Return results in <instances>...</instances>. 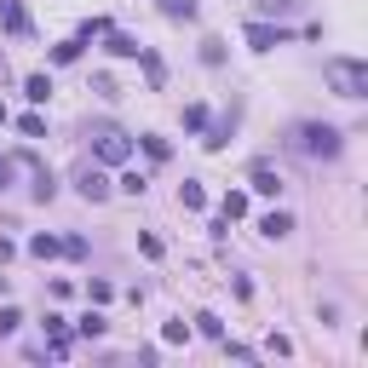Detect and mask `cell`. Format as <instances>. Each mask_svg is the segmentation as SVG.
Wrapping results in <instances>:
<instances>
[{
  "label": "cell",
  "mask_w": 368,
  "mask_h": 368,
  "mask_svg": "<svg viewBox=\"0 0 368 368\" xmlns=\"http://www.w3.org/2000/svg\"><path fill=\"white\" fill-rule=\"evenodd\" d=\"M328 86L340 98H368V64L357 58H328Z\"/></svg>",
  "instance_id": "cell-1"
},
{
  "label": "cell",
  "mask_w": 368,
  "mask_h": 368,
  "mask_svg": "<svg viewBox=\"0 0 368 368\" xmlns=\"http://www.w3.org/2000/svg\"><path fill=\"white\" fill-rule=\"evenodd\" d=\"M294 138H299V150H305V156H322V161H334V156H340V127L305 121V127H299Z\"/></svg>",
  "instance_id": "cell-2"
},
{
  "label": "cell",
  "mask_w": 368,
  "mask_h": 368,
  "mask_svg": "<svg viewBox=\"0 0 368 368\" xmlns=\"http://www.w3.org/2000/svg\"><path fill=\"white\" fill-rule=\"evenodd\" d=\"M92 144H98V161H110V167L132 156V138H127L121 127H110V121H104V127H92Z\"/></svg>",
  "instance_id": "cell-3"
},
{
  "label": "cell",
  "mask_w": 368,
  "mask_h": 368,
  "mask_svg": "<svg viewBox=\"0 0 368 368\" xmlns=\"http://www.w3.org/2000/svg\"><path fill=\"white\" fill-rule=\"evenodd\" d=\"M288 35L282 29H276V23H248V46H253V52H270V46H282Z\"/></svg>",
  "instance_id": "cell-4"
},
{
  "label": "cell",
  "mask_w": 368,
  "mask_h": 368,
  "mask_svg": "<svg viewBox=\"0 0 368 368\" xmlns=\"http://www.w3.org/2000/svg\"><path fill=\"white\" fill-rule=\"evenodd\" d=\"M0 23H6L12 35H29V12H23V0H0Z\"/></svg>",
  "instance_id": "cell-5"
},
{
  "label": "cell",
  "mask_w": 368,
  "mask_h": 368,
  "mask_svg": "<svg viewBox=\"0 0 368 368\" xmlns=\"http://www.w3.org/2000/svg\"><path fill=\"white\" fill-rule=\"evenodd\" d=\"M81 196H86V202H104V196H110V178H104L98 167H86V173H81Z\"/></svg>",
  "instance_id": "cell-6"
},
{
  "label": "cell",
  "mask_w": 368,
  "mask_h": 368,
  "mask_svg": "<svg viewBox=\"0 0 368 368\" xmlns=\"http://www.w3.org/2000/svg\"><path fill=\"white\" fill-rule=\"evenodd\" d=\"M253 190H259V196H276V190H282V173H270V167H253Z\"/></svg>",
  "instance_id": "cell-7"
},
{
  "label": "cell",
  "mask_w": 368,
  "mask_h": 368,
  "mask_svg": "<svg viewBox=\"0 0 368 368\" xmlns=\"http://www.w3.org/2000/svg\"><path fill=\"white\" fill-rule=\"evenodd\" d=\"M259 230H265V236H288L294 219H288V213H265V219H259Z\"/></svg>",
  "instance_id": "cell-8"
},
{
  "label": "cell",
  "mask_w": 368,
  "mask_h": 368,
  "mask_svg": "<svg viewBox=\"0 0 368 368\" xmlns=\"http://www.w3.org/2000/svg\"><path fill=\"white\" fill-rule=\"evenodd\" d=\"M110 52H115V58H138V52H144V46H138L132 35H110Z\"/></svg>",
  "instance_id": "cell-9"
},
{
  "label": "cell",
  "mask_w": 368,
  "mask_h": 368,
  "mask_svg": "<svg viewBox=\"0 0 368 368\" xmlns=\"http://www.w3.org/2000/svg\"><path fill=\"white\" fill-rule=\"evenodd\" d=\"M23 92H29L35 104H46V98H52V81H46V75H29V81H23Z\"/></svg>",
  "instance_id": "cell-10"
},
{
  "label": "cell",
  "mask_w": 368,
  "mask_h": 368,
  "mask_svg": "<svg viewBox=\"0 0 368 368\" xmlns=\"http://www.w3.org/2000/svg\"><path fill=\"white\" fill-rule=\"evenodd\" d=\"M161 12H167V18H184V23H190V18H196V0H161Z\"/></svg>",
  "instance_id": "cell-11"
},
{
  "label": "cell",
  "mask_w": 368,
  "mask_h": 368,
  "mask_svg": "<svg viewBox=\"0 0 368 368\" xmlns=\"http://www.w3.org/2000/svg\"><path fill=\"white\" fill-rule=\"evenodd\" d=\"M242 213H248V190H230L224 196V219H242Z\"/></svg>",
  "instance_id": "cell-12"
},
{
  "label": "cell",
  "mask_w": 368,
  "mask_h": 368,
  "mask_svg": "<svg viewBox=\"0 0 368 368\" xmlns=\"http://www.w3.org/2000/svg\"><path fill=\"white\" fill-rule=\"evenodd\" d=\"M29 253H35V259H52V253H64V242H52V236H35V242H29Z\"/></svg>",
  "instance_id": "cell-13"
},
{
  "label": "cell",
  "mask_w": 368,
  "mask_h": 368,
  "mask_svg": "<svg viewBox=\"0 0 368 368\" xmlns=\"http://www.w3.org/2000/svg\"><path fill=\"white\" fill-rule=\"evenodd\" d=\"M81 58V40H64V46H52V64H75Z\"/></svg>",
  "instance_id": "cell-14"
},
{
  "label": "cell",
  "mask_w": 368,
  "mask_h": 368,
  "mask_svg": "<svg viewBox=\"0 0 368 368\" xmlns=\"http://www.w3.org/2000/svg\"><path fill=\"white\" fill-rule=\"evenodd\" d=\"M81 334H86V340H98V334H104V316H98V311H86V316H81Z\"/></svg>",
  "instance_id": "cell-15"
},
{
  "label": "cell",
  "mask_w": 368,
  "mask_h": 368,
  "mask_svg": "<svg viewBox=\"0 0 368 368\" xmlns=\"http://www.w3.org/2000/svg\"><path fill=\"white\" fill-rule=\"evenodd\" d=\"M178 202H184V207H202L207 196H202V184H178Z\"/></svg>",
  "instance_id": "cell-16"
},
{
  "label": "cell",
  "mask_w": 368,
  "mask_h": 368,
  "mask_svg": "<svg viewBox=\"0 0 368 368\" xmlns=\"http://www.w3.org/2000/svg\"><path fill=\"white\" fill-rule=\"evenodd\" d=\"M18 132H23V138H46V121H40V115H23Z\"/></svg>",
  "instance_id": "cell-17"
},
{
  "label": "cell",
  "mask_w": 368,
  "mask_h": 368,
  "mask_svg": "<svg viewBox=\"0 0 368 368\" xmlns=\"http://www.w3.org/2000/svg\"><path fill=\"white\" fill-rule=\"evenodd\" d=\"M161 340H167V345H178V340H190V322H167V328H161Z\"/></svg>",
  "instance_id": "cell-18"
},
{
  "label": "cell",
  "mask_w": 368,
  "mask_h": 368,
  "mask_svg": "<svg viewBox=\"0 0 368 368\" xmlns=\"http://www.w3.org/2000/svg\"><path fill=\"white\" fill-rule=\"evenodd\" d=\"M202 64H224V40H202Z\"/></svg>",
  "instance_id": "cell-19"
},
{
  "label": "cell",
  "mask_w": 368,
  "mask_h": 368,
  "mask_svg": "<svg viewBox=\"0 0 368 368\" xmlns=\"http://www.w3.org/2000/svg\"><path fill=\"white\" fill-rule=\"evenodd\" d=\"M196 328H202L207 340H219V334H224V328H219V316H213V311H202V316H196Z\"/></svg>",
  "instance_id": "cell-20"
},
{
  "label": "cell",
  "mask_w": 368,
  "mask_h": 368,
  "mask_svg": "<svg viewBox=\"0 0 368 368\" xmlns=\"http://www.w3.org/2000/svg\"><path fill=\"white\" fill-rule=\"evenodd\" d=\"M184 127L202 132V127H207V110H202V104H190V110H184Z\"/></svg>",
  "instance_id": "cell-21"
},
{
  "label": "cell",
  "mask_w": 368,
  "mask_h": 368,
  "mask_svg": "<svg viewBox=\"0 0 368 368\" xmlns=\"http://www.w3.org/2000/svg\"><path fill=\"white\" fill-rule=\"evenodd\" d=\"M305 0H259V12H299Z\"/></svg>",
  "instance_id": "cell-22"
},
{
  "label": "cell",
  "mask_w": 368,
  "mask_h": 368,
  "mask_svg": "<svg viewBox=\"0 0 368 368\" xmlns=\"http://www.w3.org/2000/svg\"><path fill=\"white\" fill-rule=\"evenodd\" d=\"M35 196H40V202H52V196H58V184H52V173H40V178H35Z\"/></svg>",
  "instance_id": "cell-23"
},
{
  "label": "cell",
  "mask_w": 368,
  "mask_h": 368,
  "mask_svg": "<svg viewBox=\"0 0 368 368\" xmlns=\"http://www.w3.org/2000/svg\"><path fill=\"white\" fill-rule=\"evenodd\" d=\"M18 322H23V316H18L12 305H6V311H0V340H6V334H18Z\"/></svg>",
  "instance_id": "cell-24"
},
{
  "label": "cell",
  "mask_w": 368,
  "mask_h": 368,
  "mask_svg": "<svg viewBox=\"0 0 368 368\" xmlns=\"http://www.w3.org/2000/svg\"><path fill=\"white\" fill-rule=\"evenodd\" d=\"M144 150H150L156 161H167V150H173V144H167V138H156V132H150V138H144Z\"/></svg>",
  "instance_id": "cell-25"
},
{
  "label": "cell",
  "mask_w": 368,
  "mask_h": 368,
  "mask_svg": "<svg viewBox=\"0 0 368 368\" xmlns=\"http://www.w3.org/2000/svg\"><path fill=\"white\" fill-rule=\"evenodd\" d=\"M6 184H12V161H6V156H0V190H6Z\"/></svg>",
  "instance_id": "cell-26"
}]
</instances>
